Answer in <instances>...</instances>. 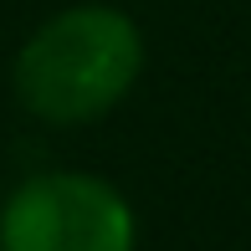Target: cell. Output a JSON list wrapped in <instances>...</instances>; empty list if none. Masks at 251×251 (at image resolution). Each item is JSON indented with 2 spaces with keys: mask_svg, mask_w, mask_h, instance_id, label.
Here are the masks:
<instances>
[{
  "mask_svg": "<svg viewBox=\"0 0 251 251\" xmlns=\"http://www.w3.org/2000/svg\"><path fill=\"white\" fill-rule=\"evenodd\" d=\"M144 36L113 5H72L51 16L16 56V98L47 123H87L133 87Z\"/></svg>",
  "mask_w": 251,
  "mask_h": 251,
  "instance_id": "obj_1",
  "label": "cell"
},
{
  "mask_svg": "<svg viewBox=\"0 0 251 251\" xmlns=\"http://www.w3.org/2000/svg\"><path fill=\"white\" fill-rule=\"evenodd\" d=\"M0 251H133V205L98 175H36L0 205Z\"/></svg>",
  "mask_w": 251,
  "mask_h": 251,
  "instance_id": "obj_2",
  "label": "cell"
}]
</instances>
